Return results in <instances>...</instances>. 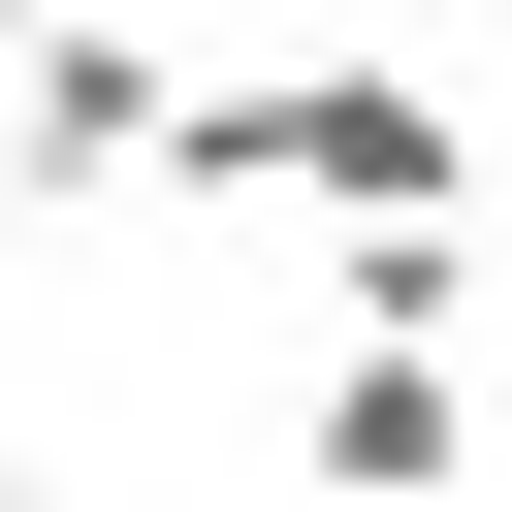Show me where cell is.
<instances>
[{"label":"cell","mask_w":512,"mask_h":512,"mask_svg":"<svg viewBox=\"0 0 512 512\" xmlns=\"http://www.w3.org/2000/svg\"><path fill=\"white\" fill-rule=\"evenodd\" d=\"M0 512H32V480H0Z\"/></svg>","instance_id":"4"},{"label":"cell","mask_w":512,"mask_h":512,"mask_svg":"<svg viewBox=\"0 0 512 512\" xmlns=\"http://www.w3.org/2000/svg\"><path fill=\"white\" fill-rule=\"evenodd\" d=\"M320 320H352V352H448V320H480V224H352Z\"/></svg>","instance_id":"2"},{"label":"cell","mask_w":512,"mask_h":512,"mask_svg":"<svg viewBox=\"0 0 512 512\" xmlns=\"http://www.w3.org/2000/svg\"><path fill=\"white\" fill-rule=\"evenodd\" d=\"M288 480H320V512H448V480H480V384H448V352H320V384H288Z\"/></svg>","instance_id":"1"},{"label":"cell","mask_w":512,"mask_h":512,"mask_svg":"<svg viewBox=\"0 0 512 512\" xmlns=\"http://www.w3.org/2000/svg\"><path fill=\"white\" fill-rule=\"evenodd\" d=\"M0 288H32V160H0Z\"/></svg>","instance_id":"3"}]
</instances>
